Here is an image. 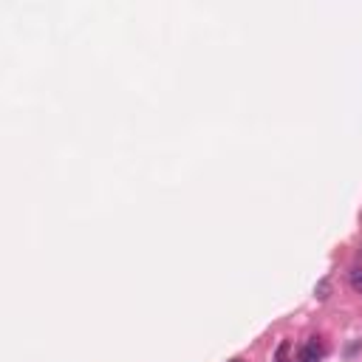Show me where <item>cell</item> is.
Segmentation results:
<instances>
[{"mask_svg": "<svg viewBox=\"0 0 362 362\" xmlns=\"http://www.w3.org/2000/svg\"><path fill=\"white\" fill-rule=\"evenodd\" d=\"M328 292H331V283H328V280H320V283H317V297H320V300H326V297H328Z\"/></svg>", "mask_w": 362, "mask_h": 362, "instance_id": "obj_2", "label": "cell"}, {"mask_svg": "<svg viewBox=\"0 0 362 362\" xmlns=\"http://www.w3.org/2000/svg\"><path fill=\"white\" fill-rule=\"evenodd\" d=\"M229 362H240V359H229Z\"/></svg>", "mask_w": 362, "mask_h": 362, "instance_id": "obj_3", "label": "cell"}, {"mask_svg": "<svg viewBox=\"0 0 362 362\" xmlns=\"http://www.w3.org/2000/svg\"><path fill=\"white\" fill-rule=\"evenodd\" d=\"M348 283H351V289H354L357 295H362V267H354L348 272Z\"/></svg>", "mask_w": 362, "mask_h": 362, "instance_id": "obj_1", "label": "cell"}]
</instances>
